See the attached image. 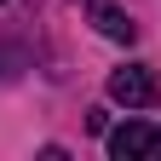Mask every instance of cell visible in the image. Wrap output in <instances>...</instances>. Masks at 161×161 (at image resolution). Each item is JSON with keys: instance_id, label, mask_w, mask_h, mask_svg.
<instances>
[{"instance_id": "6da1fadb", "label": "cell", "mask_w": 161, "mask_h": 161, "mask_svg": "<svg viewBox=\"0 0 161 161\" xmlns=\"http://www.w3.org/2000/svg\"><path fill=\"white\" fill-rule=\"evenodd\" d=\"M109 98H115V104H127V109H155L161 80H155L144 64H127V69H115V75H109Z\"/></svg>"}, {"instance_id": "3957f363", "label": "cell", "mask_w": 161, "mask_h": 161, "mask_svg": "<svg viewBox=\"0 0 161 161\" xmlns=\"http://www.w3.org/2000/svg\"><path fill=\"white\" fill-rule=\"evenodd\" d=\"M92 23L104 29L109 40H127V46L138 40V23H132V17L121 12V6H109V0H92Z\"/></svg>"}, {"instance_id": "7a4b0ae2", "label": "cell", "mask_w": 161, "mask_h": 161, "mask_svg": "<svg viewBox=\"0 0 161 161\" xmlns=\"http://www.w3.org/2000/svg\"><path fill=\"white\" fill-rule=\"evenodd\" d=\"M109 155H115V161H155V155H161V127H144V121L115 127V132H109Z\"/></svg>"}]
</instances>
